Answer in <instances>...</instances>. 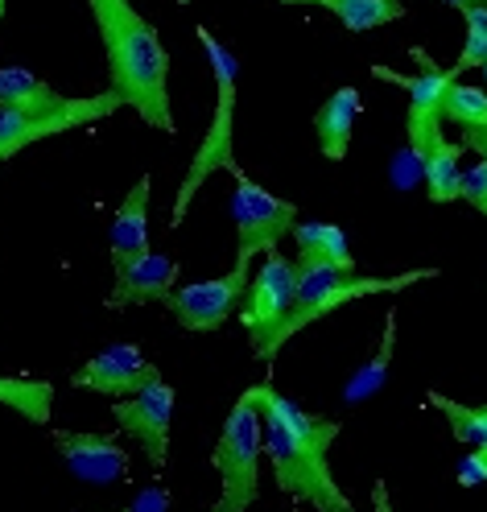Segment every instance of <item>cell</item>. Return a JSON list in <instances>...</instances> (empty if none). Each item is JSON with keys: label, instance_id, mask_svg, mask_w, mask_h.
<instances>
[{"label": "cell", "instance_id": "cell-1", "mask_svg": "<svg viewBox=\"0 0 487 512\" xmlns=\"http://www.w3.org/2000/svg\"><path fill=\"white\" fill-rule=\"evenodd\" d=\"M256 397H261L265 455L273 463L277 488L294 500L314 504L318 512H360L335 484V471H331V446L343 426L335 418L306 413L298 401L277 393L269 380L256 384Z\"/></svg>", "mask_w": 487, "mask_h": 512}, {"label": "cell", "instance_id": "cell-2", "mask_svg": "<svg viewBox=\"0 0 487 512\" xmlns=\"http://www.w3.org/2000/svg\"><path fill=\"white\" fill-rule=\"evenodd\" d=\"M91 17L100 29L112 95L133 108L149 128L174 133L170 112V54L157 29L128 0H91Z\"/></svg>", "mask_w": 487, "mask_h": 512}, {"label": "cell", "instance_id": "cell-3", "mask_svg": "<svg viewBox=\"0 0 487 512\" xmlns=\"http://www.w3.org/2000/svg\"><path fill=\"white\" fill-rule=\"evenodd\" d=\"M194 38L207 50V62H211V75H215V116H211V128L203 145L194 149L190 166H186V178L178 186V199H174V211H170V228H182V219L194 203V195L203 190V182H211V174L236 170V54L227 50L207 25L194 29Z\"/></svg>", "mask_w": 487, "mask_h": 512}, {"label": "cell", "instance_id": "cell-4", "mask_svg": "<svg viewBox=\"0 0 487 512\" xmlns=\"http://www.w3.org/2000/svg\"><path fill=\"white\" fill-rule=\"evenodd\" d=\"M434 277H438V269H409V273H397V277H351V273H339V269L298 265V298H294V310L285 314V323L269 335V343L256 351V356L273 360L298 331H306L310 323H318V318H327L331 310H339V306H347L355 298L397 294V290H409V285L434 281Z\"/></svg>", "mask_w": 487, "mask_h": 512}, {"label": "cell", "instance_id": "cell-5", "mask_svg": "<svg viewBox=\"0 0 487 512\" xmlns=\"http://www.w3.org/2000/svg\"><path fill=\"white\" fill-rule=\"evenodd\" d=\"M261 451H265V418L256 384L223 418L211 467L219 471V512H248L261 500Z\"/></svg>", "mask_w": 487, "mask_h": 512}, {"label": "cell", "instance_id": "cell-6", "mask_svg": "<svg viewBox=\"0 0 487 512\" xmlns=\"http://www.w3.org/2000/svg\"><path fill=\"white\" fill-rule=\"evenodd\" d=\"M236 178V195H232V219H236V265L252 269V256H269L285 236H294L298 228V207L277 199L273 190L261 182H252L240 166L232 170Z\"/></svg>", "mask_w": 487, "mask_h": 512}, {"label": "cell", "instance_id": "cell-7", "mask_svg": "<svg viewBox=\"0 0 487 512\" xmlns=\"http://www.w3.org/2000/svg\"><path fill=\"white\" fill-rule=\"evenodd\" d=\"M116 108H124L112 91L104 95H79V100H62L54 108H34V112H0V162H9L13 153L38 145L46 137H58L67 128H79V124H95L112 116Z\"/></svg>", "mask_w": 487, "mask_h": 512}, {"label": "cell", "instance_id": "cell-8", "mask_svg": "<svg viewBox=\"0 0 487 512\" xmlns=\"http://www.w3.org/2000/svg\"><path fill=\"white\" fill-rule=\"evenodd\" d=\"M248 285H252L248 269L236 265L232 273H223V277L194 281V285H182V290H174V294L166 298V310L178 318L182 331L207 335V331H219L236 310H244Z\"/></svg>", "mask_w": 487, "mask_h": 512}, {"label": "cell", "instance_id": "cell-9", "mask_svg": "<svg viewBox=\"0 0 487 512\" xmlns=\"http://www.w3.org/2000/svg\"><path fill=\"white\" fill-rule=\"evenodd\" d=\"M294 298H298V261H285L281 252H269L265 265L256 269L248 285V302L240 310V323L248 327L252 351H261L269 335L285 323V314L294 310Z\"/></svg>", "mask_w": 487, "mask_h": 512}, {"label": "cell", "instance_id": "cell-10", "mask_svg": "<svg viewBox=\"0 0 487 512\" xmlns=\"http://www.w3.org/2000/svg\"><path fill=\"white\" fill-rule=\"evenodd\" d=\"M413 62H417V75H397V71H384V67H372L376 79H388V83H397L409 91V116H405V128H409V153H413V162L421 153H426V141L430 133L442 124V100H446V91L459 83L450 71H442L438 62L426 54V50H409Z\"/></svg>", "mask_w": 487, "mask_h": 512}, {"label": "cell", "instance_id": "cell-11", "mask_svg": "<svg viewBox=\"0 0 487 512\" xmlns=\"http://www.w3.org/2000/svg\"><path fill=\"white\" fill-rule=\"evenodd\" d=\"M157 380H161L157 364L145 360V351H141L137 343H112V347H104L100 356H91V360L71 376L75 389L104 393V397H112V401L137 397V393H145L149 384H157Z\"/></svg>", "mask_w": 487, "mask_h": 512}, {"label": "cell", "instance_id": "cell-12", "mask_svg": "<svg viewBox=\"0 0 487 512\" xmlns=\"http://www.w3.org/2000/svg\"><path fill=\"white\" fill-rule=\"evenodd\" d=\"M112 418L116 426L133 438L145 459L153 467L166 463V451H170V418H174V389L166 380H157L149 384L145 393L137 397H128V401H116L112 405Z\"/></svg>", "mask_w": 487, "mask_h": 512}, {"label": "cell", "instance_id": "cell-13", "mask_svg": "<svg viewBox=\"0 0 487 512\" xmlns=\"http://www.w3.org/2000/svg\"><path fill=\"white\" fill-rule=\"evenodd\" d=\"M58 459L87 484H120L128 479V451L112 430H50Z\"/></svg>", "mask_w": 487, "mask_h": 512}, {"label": "cell", "instance_id": "cell-14", "mask_svg": "<svg viewBox=\"0 0 487 512\" xmlns=\"http://www.w3.org/2000/svg\"><path fill=\"white\" fill-rule=\"evenodd\" d=\"M174 285H178V261L174 256L149 252L141 261L116 269V290L108 294V310H128V306H145V302L166 306Z\"/></svg>", "mask_w": 487, "mask_h": 512}, {"label": "cell", "instance_id": "cell-15", "mask_svg": "<svg viewBox=\"0 0 487 512\" xmlns=\"http://www.w3.org/2000/svg\"><path fill=\"white\" fill-rule=\"evenodd\" d=\"M149 190L153 178H137V186L124 195V203L112 215V265L124 269L149 256Z\"/></svg>", "mask_w": 487, "mask_h": 512}, {"label": "cell", "instance_id": "cell-16", "mask_svg": "<svg viewBox=\"0 0 487 512\" xmlns=\"http://www.w3.org/2000/svg\"><path fill=\"white\" fill-rule=\"evenodd\" d=\"M294 244H298V265H318V269H339V273H351L355 277V256H351V244L343 236L339 223L331 219H306L294 228Z\"/></svg>", "mask_w": 487, "mask_h": 512}, {"label": "cell", "instance_id": "cell-17", "mask_svg": "<svg viewBox=\"0 0 487 512\" xmlns=\"http://www.w3.org/2000/svg\"><path fill=\"white\" fill-rule=\"evenodd\" d=\"M463 149L459 145H450L446 133H442V124L430 133L426 141V153L417 157V166H421V178H426V190H430V203H459L463 199Z\"/></svg>", "mask_w": 487, "mask_h": 512}, {"label": "cell", "instance_id": "cell-18", "mask_svg": "<svg viewBox=\"0 0 487 512\" xmlns=\"http://www.w3.org/2000/svg\"><path fill=\"white\" fill-rule=\"evenodd\" d=\"M360 108H364V100H360V91H355V87H339L331 100L318 108L314 137H318L322 157H331V162H343V157H347L351 128H355V120H360Z\"/></svg>", "mask_w": 487, "mask_h": 512}, {"label": "cell", "instance_id": "cell-19", "mask_svg": "<svg viewBox=\"0 0 487 512\" xmlns=\"http://www.w3.org/2000/svg\"><path fill=\"white\" fill-rule=\"evenodd\" d=\"M67 95H58L46 79H38L25 67H0V112H34V108H54Z\"/></svg>", "mask_w": 487, "mask_h": 512}, {"label": "cell", "instance_id": "cell-20", "mask_svg": "<svg viewBox=\"0 0 487 512\" xmlns=\"http://www.w3.org/2000/svg\"><path fill=\"white\" fill-rule=\"evenodd\" d=\"M0 405L17 409L21 418H29L34 426H50L54 384L50 380H29V376H0Z\"/></svg>", "mask_w": 487, "mask_h": 512}, {"label": "cell", "instance_id": "cell-21", "mask_svg": "<svg viewBox=\"0 0 487 512\" xmlns=\"http://www.w3.org/2000/svg\"><path fill=\"white\" fill-rule=\"evenodd\" d=\"M322 9L343 21V29L351 34H364V29H380L388 21H401L405 5L401 0H322Z\"/></svg>", "mask_w": 487, "mask_h": 512}, {"label": "cell", "instance_id": "cell-22", "mask_svg": "<svg viewBox=\"0 0 487 512\" xmlns=\"http://www.w3.org/2000/svg\"><path fill=\"white\" fill-rule=\"evenodd\" d=\"M454 13L463 17V54L459 62L450 67V75L459 79L463 71H475V67H487V0H479V5H471V0H454Z\"/></svg>", "mask_w": 487, "mask_h": 512}, {"label": "cell", "instance_id": "cell-23", "mask_svg": "<svg viewBox=\"0 0 487 512\" xmlns=\"http://www.w3.org/2000/svg\"><path fill=\"white\" fill-rule=\"evenodd\" d=\"M430 405L450 422V434L467 442L471 451L487 446V405H463V401H450L446 393H430Z\"/></svg>", "mask_w": 487, "mask_h": 512}, {"label": "cell", "instance_id": "cell-24", "mask_svg": "<svg viewBox=\"0 0 487 512\" xmlns=\"http://www.w3.org/2000/svg\"><path fill=\"white\" fill-rule=\"evenodd\" d=\"M442 120L459 124L463 133L471 128H487V91L483 87H471V83H454L442 100Z\"/></svg>", "mask_w": 487, "mask_h": 512}, {"label": "cell", "instance_id": "cell-25", "mask_svg": "<svg viewBox=\"0 0 487 512\" xmlns=\"http://www.w3.org/2000/svg\"><path fill=\"white\" fill-rule=\"evenodd\" d=\"M393 323H397V314H388V331H384L380 356H376V364H368L360 376H355V384L347 389V401H364V397H372V393L380 389V380H384V372H388V351H393Z\"/></svg>", "mask_w": 487, "mask_h": 512}, {"label": "cell", "instance_id": "cell-26", "mask_svg": "<svg viewBox=\"0 0 487 512\" xmlns=\"http://www.w3.org/2000/svg\"><path fill=\"white\" fill-rule=\"evenodd\" d=\"M463 203H471L487 219V166L483 162H475L471 170H463Z\"/></svg>", "mask_w": 487, "mask_h": 512}, {"label": "cell", "instance_id": "cell-27", "mask_svg": "<svg viewBox=\"0 0 487 512\" xmlns=\"http://www.w3.org/2000/svg\"><path fill=\"white\" fill-rule=\"evenodd\" d=\"M454 479H459L463 488L487 484V446H475L471 455H463V459H459V471H454Z\"/></svg>", "mask_w": 487, "mask_h": 512}, {"label": "cell", "instance_id": "cell-28", "mask_svg": "<svg viewBox=\"0 0 487 512\" xmlns=\"http://www.w3.org/2000/svg\"><path fill=\"white\" fill-rule=\"evenodd\" d=\"M128 512H170V492L166 488H145L137 500L128 504Z\"/></svg>", "mask_w": 487, "mask_h": 512}, {"label": "cell", "instance_id": "cell-29", "mask_svg": "<svg viewBox=\"0 0 487 512\" xmlns=\"http://www.w3.org/2000/svg\"><path fill=\"white\" fill-rule=\"evenodd\" d=\"M463 149H471L479 162L487 166V128H471V133H463Z\"/></svg>", "mask_w": 487, "mask_h": 512}, {"label": "cell", "instance_id": "cell-30", "mask_svg": "<svg viewBox=\"0 0 487 512\" xmlns=\"http://www.w3.org/2000/svg\"><path fill=\"white\" fill-rule=\"evenodd\" d=\"M372 504H376V512H397V508H393V500H388L384 479H376V488H372Z\"/></svg>", "mask_w": 487, "mask_h": 512}, {"label": "cell", "instance_id": "cell-31", "mask_svg": "<svg viewBox=\"0 0 487 512\" xmlns=\"http://www.w3.org/2000/svg\"><path fill=\"white\" fill-rule=\"evenodd\" d=\"M0 21H5V0H0Z\"/></svg>", "mask_w": 487, "mask_h": 512}, {"label": "cell", "instance_id": "cell-32", "mask_svg": "<svg viewBox=\"0 0 487 512\" xmlns=\"http://www.w3.org/2000/svg\"><path fill=\"white\" fill-rule=\"evenodd\" d=\"M483 91H487V67H483Z\"/></svg>", "mask_w": 487, "mask_h": 512}, {"label": "cell", "instance_id": "cell-33", "mask_svg": "<svg viewBox=\"0 0 487 512\" xmlns=\"http://www.w3.org/2000/svg\"><path fill=\"white\" fill-rule=\"evenodd\" d=\"M116 512H128V508H116Z\"/></svg>", "mask_w": 487, "mask_h": 512}, {"label": "cell", "instance_id": "cell-34", "mask_svg": "<svg viewBox=\"0 0 487 512\" xmlns=\"http://www.w3.org/2000/svg\"><path fill=\"white\" fill-rule=\"evenodd\" d=\"M211 512H219V508H211Z\"/></svg>", "mask_w": 487, "mask_h": 512}]
</instances>
